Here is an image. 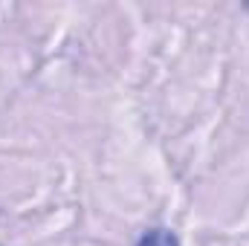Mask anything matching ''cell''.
<instances>
[{
    "instance_id": "6da1fadb",
    "label": "cell",
    "mask_w": 249,
    "mask_h": 246,
    "mask_svg": "<svg viewBox=\"0 0 249 246\" xmlns=\"http://www.w3.org/2000/svg\"><path fill=\"white\" fill-rule=\"evenodd\" d=\"M133 246H183V244H180V238H177L171 229H165V226H154V229H145Z\"/></svg>"
}]
</instances>
